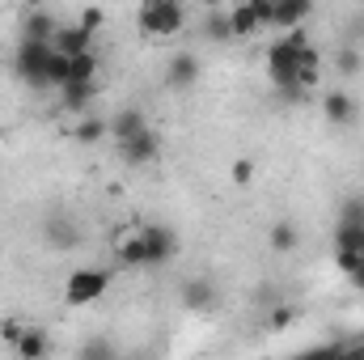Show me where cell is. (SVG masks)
<instances>
[{"mask_svg": "<svg viewBox=\"0 0 364 360\" xmlns=\"http://www.w3.org/2000/svg\"><path fill=\"white\" fill-rule=\"evenodd\" d=\"M136 21H140V34L170 38V34H178L182 21H186V4L182 0H140Z\"/></svg>", "mask_w": 364, "mask_h": 360, "instance_id": "cell-1", "label": "cell"}, {"mask_svg": "<svg viewBox=\"0 0 364 360\" xmlns=\"http://www.w3.org/2000/svg\"><path fill=\"white\" fill-rule=\"evenodd\" d=\"M267 77H272V85L279 93H288L292 102L296 97H305V90L296 85V47L288 43V38H279L267 47Z\"/></svg>", "mask_w": 364, "mask_h": 360, "instance_id": "cell-2", "label": "cell"}, {"mask_svg": "<svg viewBox=\"0 0 364 360\" xmlns=\"http://www.w3.org/2000/svg\"><path fill=\"white\" fill-rule=\"evenodd\" d=\"M106 288H110V271L106 268H77L64 280V301L68 305H93Z\"/></svg>", "mask_w": 364, "mask_h": 360, "instance_id": "cell-3", "label": "cell"}, {"mask_svg": "<svg viewBox=\"0 0 364 360\" xmlns=\"http://www.w3.org/2000/svg\"><path fill=\"white\" fill-rule=\"evenodd\" d=\"M47 55H51V43L21 38L17 55H13V64H17V77H21L26 85H34V90H47V81H43V73H47Z\"/></svg>", "mask_w": 364, "mask_h": 360, "instance_id": "cell-4", "label": "cell"}, {"mask_svg": "<svg viewBox=\"0 0 364 360\" xmlns=\"http://www.w3.org/2000/svg\"><path fill=\"white\" fill-rule=\"evenodd\" d=\"M119 144V157H123V166H132V170H140V166H153L157 157H161V136L153 132V127H140L136 136H127V140H114Z\"/></svg>", "mask_w": 364, "mask_h": 360, "instance_id": "cell-5", "label": "cell"}, {"mask_svg": "<svg viewBox=\"0 0 364 360\" xmlns=\"http://www.w3.org/2000/svg\"><path fill=\"white\" fill-rule=\"evenodd\" d=\"M136 233H140V242H144L149 268H166V263L178 255V233H174L170 225H140Z\"/></svg>", "mask_w": 364, "mask_h": 360, "instance_id": "cell-6", "label": "cell"}, {"mask_svg": "<svg viewBox=\"0 0 364 360\" xmlns=\"http://www.w3.org/2000/svg\"><path fill=\"white\" fill-rule=\"evenodd\" d=\"M166 85L170 90H195L199 85V55H191V51H174L170 55V64H166Z\"/></svg>", "mask_w": 364, "mask_h": 360, "instance_id": "cell-7", "label": "cell"}, {"mask_svg": "<svg viewBox=\"0 0 364 360\" xmlns=\"http://www.w3.org/2000/svg\"><path fill=\"white\" fill-rule=\"evenodd\" d=\"M322 115H326L331 127H348V123L360 115V106H356V97L348 90H326L322 93Z\"/></svg>", "mask_w": 364, "mask_h": 360, "instance_id": "cell-8", "label": "cell"}, {"mask_svg": "<svg viewBox=\"0 0 364 360\" xmlns=\"http://www.w3.org/2000/svg\"><path fill=\"white\" fill-rule=\"evenodd\" d=\"M51 47L55 51H64V55H81V51H90L93 47V34L77 21V26H60L55 34H51Z\"/></svg>", "mask_w": 364, "mask_h": 360, "instance_id": "cell-9", "label": "cell"}, {"mask_svg": "<svg viewBox=\"0 0 364 360\" xmlns=\"http://www.w3.org/2000/svg\"><path fill=\"white\" fill-rule=\"evenodd\" d=\"M272 4H275L272 26H279V30L305 26V21H309V13H314V0H272Z\"/></svg>", "mask_w": 364, "mask_h": 360, "instance_id": "cell-10", "label": "cell"}, {"mask_svg": "<svg viewBox=\"0 0 364 360\" xmlns=\"http://www.w3.org/2000/svg\"><path fill=\"white\" fill-rule=\"evenodd\" d=\"M140 127H149V115H144L140 106H127V110H119L114 119H106V132H110L114 140H127V136H136Z\"/></svg>", "mask_w": 364, "mask_h": 360, "instance_id": "cell-11", "label": "cell"}, {"mask_svg": "<svg viewBox=\"0 0 364 360\" xmlns=\"http://www.w3.org/2000/svg\"><path fill=\"white\" fill-rule=\"evenodd\" d=\"M93 97H97V81H68V85H60V102L73 115H81Z\"/></svg>", "mask_w": 364, "mask_h": 360, "instance_id": "cell-12", "label": "cell"}, {"mask_svg": "<svg viewBox=\"0 0 364 360\" xmlns=\"http://www.w3.org/2000/svg\"><path fill=\"white\" fill-rule=\"evenodd\" d=\"M60 26H55V17L47 13V9H30L26 13V21H21V38H38V43H51V34H55Z\"/></svg>", "mask_w": 364, "mask_h": 360, "instance_id": "cell-13", "label": "cell"}, {"mask_svg": "<svg viewBox=\"0 0 364 360\" xmlns=\"http://www.w3.org/2000/svg\"><path fill=\"white\" fill-rule=\"evenodd\" d=\"M114 259H119V268H149V259H144V242H140L136 229L123 233V238L114 242Z\"/></svg>", "mask_w": 364, "mask_h": 360, "instance_id": "cell-14", "label": "cell"}, {"mask_svg": "<svg viewBox=\"0 0 364 360\" xmlns=\"http://www.w3.org/2000/svg\"><path fill=\"white\" fill-rule=\"evenodd\" d=\"M13 352H17L21 360H38V356H47V352H51V339H47V331H43V327H26Z\"/></svg>", "mask_w": 364, "mask_h": 360, "instance_id": "cell-15", "label": "cell"}, {"mask_svg": "<svg viewBox=\"0 0 364 360\" xmlns=\"http://www.w3.org/2000/svg\"><path fill=\"white\" fill-rule=\"evenodd\" d=\"M68 77H73V55H64V51H55V47H51V55H47V73H43L47 90L68 85Z\"/></svg>", "mask_w": 364, "mask_h": 360, "instance_id": "cell-16", "label": "cell"}, {"mask_svg": "<svg viewBox=\"0 0 364 360\" xmlns=\"http://www.w3.org/2000/svg\"><path fill=\"white\" fill-rule=\"evenodd\" d=\"M267 242H272L275 255H292V250L301 246V229H296L292 221H275L272 233H267Z\"/></svg>", "mask_w": 364, "mask_h": 360, "instance_id": "cell-17", "label": "cell"}, {"mask_svg": "<svg viewBox=\"0 0 364 360\" xmlns=\"http://www.w3.org/2000/svg\"><path fill=\"white\" fill-rule=\"evenodd\" d=\"M229 30H233V38H250V34L259 30V17H255V9H250V0H242V4H233V13H229Z\"/></svg>", "mask_w": 364, "mask_h": 360, "instance_id": "cell-18", "label": "cell"}, {"mask_svg": "<svg viewBox=\"0 0 364 360\" xmlns=\"http://www.w3.org/2000/svg\"><path fill=\"white\" fill-rule=\"evenodd\" d=\"M47 242H51L55 250H73V246L81 242V229L68 225V221H51V225H47Z\"/></svg>", "mask_w": 364, "mask_h": 360, "instance_id": "cell-19", "label": "cell"}, {"mask_svg": "<svg viewBox=\"0 0 364 360\" xmlns=\"http://www.w3.org/2000/svg\"><path fill=\"white\" fill-rule=\"evenodd\" d=\"M212 284L208 280H186V288H182V305H191V309H203V305H212Z\"/></svg>", "mask_w": 364, "mask_h": 360, "instance_id": "cell-20", "label": "cell"}, {"mask_svg": "<svg viewBox=\"0 0 364 360\" xmlns=\"http://www.w3.org/2000/svg\"><path fill=\"white\" fill-rule=\"evenodd\" d=\"M68 81H97V51H81V55H73V77Z\"/></svg>", "mask_w": 364, "mask_h": 360, "instance_id": "cell-21", "label": "cell"}, {"mask_svg": "<svg viewBox=\"0 0 364 360\" xmlns=\"http://www.w3.org/2000/svg\"><path fill=\"white\" fill-rule=\"evenodd\" d=\"M335 246H348V250H360L364 255V225H348V221H339V229H335Z\"/></svg>", "mask_w": 364, "mask_h": 360, "instance_id": "cell-22", "label": "cell"}, {"mask_svg": "<svg viewBox=\"0 0 364 360\" xmlns=\"http://www.w3.org/2000/svg\"><path fill=\"white\" fill-rule=\"evenodd\" d=\"M102 136H110V132H106V119H81V123H77V140H81V144H97V140H102Z\"/></svg>", "mask_w": 364, "mask_h": 360, "instance_id": "cell-23", "label": "cell"}, {"mask_svg": "<svg viewBox=\"0 0 364 360\" xmlns=\"http://www.w3.org/2000/svg\"><path fill=\"white\" fill-rule=\"evenodd\" d=\"M203 30H208L212 43H229V38H233V30H229V13H212Z\"/></svg>", "mask_w": 364, "mask_h": 360, "instance_id": "cell-24", "label": "cell"}, {"mask_svg": "<svg viewBox=\"0 0 364 360\" xmlns=\"http://www.w3.org/2000/svg\"><path fill=\"white\" fill-rule=\"evenodd\" d=\"M229 179H233V186H250V182H255V162H250V157H237V162L229 166Z\"/></svg>", "mask_w": 364, "mask_h": 360, "instance_id": "cell-25", "label": "cell"}, {"mask_svg": "<svg viewBox=\"0 0 364 360\" xmlns=\"http://www.w3.org/2000/svg\"><path fill=\"white\" fill-rule=\"evenodd\" d=\"M77 21H81V26H85V30H90V34H97V30H102V26H106V9H97V4H85V9H81V17H77Z\"/></svg>", "mask_w": 364, "mask_h": 360, "instance_id": "cell-26", "label": "cell"}, {"mask_svg": "<svg viewBox=\"0 0 364 360\" xmlns=\"http://www.w3.org/2000/svg\"><path fill=\"white\" fill-rule=\"evenodd\" d=\"M292 322H296V309H292V305H275L272 318H267L272 331H284V327H292Z\"/></svg>", "mask_w": 364, "mask_h": 360, "instance_id": "cell-27", "label": "cell"}, {"mask_svg": "<svg viewBox=\"0 0 364 360\" xmlns=\"http://www.w3.org/2000/svg\"><path fill=\"white\" fill-rule=\"evenodd\" d=\"M339 221H348V225H364V199H360V195H352V199L343 203Z\"/></svg>", "mask_w": 364, "mask_h": 360, "instance_id": "cell-28", "label": "cell"}, {"mask_svg": "<svg viewBox=\"0 0 364 360\" xmlns=\"http://www.w3.org/2000/svg\"><path fill=\"white\" fill-rule=\"evenodd\" d=\"M21 331H26V327H21L17 318H4V322H0V344H9V348H17V339H21Z\"/></svg>", "mask_w": 364, "mask_h": 360, "instance_id": "cell-29", "label": "cell"}, {"mask_svg": "<svg viewBox=\"0 0 364 360\" xmlns=\"http://www.w3.org/2000/svg\"><path fill=\"white\" fill-rule=\"evenodd\" d=\"M360 55H356V51H339V73H343V77H356V73H360Z\"/></svg>", "mask_w": 364, "mask_h": 360, "instance_id": "cell-30", "label": "cell"}, {"mask_svg": "<svg viewBox=\"0 0 364 360\" xmlns=\"http://www.w3.org/2000/svg\"><path fill=\"white\" fill-rule=\"evenodd\" d=\"M250 9H255V17H259V30H263V26H272V17H275L272 0H250Z\"/></svg>", "mask_w": 364, "mask_h": 360, "instance_id": "cell-31", "label": "cell"}, {"mask_svg": "<svg viewBox=\"0 0 364 360\" xmlns=\"http://www.w3.org/2000/svg\"><path fill=\"white\" fill-rule=\"evenodd\" d=\"M348 280H352V292H364V259L348 271Z\"/></svg>", "mask_w": 364, "mask_h": 360, "instance_id": "cell-32", "label": "cell"}, {"mask_svg": "<svg viewBox=\"0 0 364 360\" xmlns=\"http://www.w3.org/2000/svg\"><path fill=\"white\" fill-rule=\"evenodd\" d=\"M208 4H216V0H208Z\"/></svg>", "mask_w": 364, "mask_h": 360, "instance_id": "cell-33", "label": "cell"}]
</instances>
